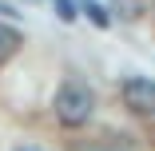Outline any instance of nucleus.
Returning <instances> with one entry per match:
<instances>
[{
	"label": "nucleus",
	"instance_id": "nucleus-1",
	"mask_svg": "<svg viewBox=\"0 0 155 151\" xmlns=\"http://www.w3.org/2000/svg\"><path fill=\"white\" fill-rule=\"evenodd\" d=\"M56 119L64 127H84L91 115H96V92H91L87 84H80V80H68L64 87L56 92Z\"/></svg>",
	"mask_w": 155,
	"mask_h": 151
},
{
	"label": "nucleus",
	"instance_id": "nucleus-6",
	"mask_svg": "<svg viewBox=\"0 0 155 151\" xmlns=\"http://www.w3.org/2000/svg\"><path fill=\"white\" fill-rule=\"evenodd\" d=\"M12 151H44V147H36V143H16Z\"/></svg>",
	"mask_w": 155,
	"mask_h": 151
},
{
	"label": "nucleus",
	"instance_id": "nucleus-4",
	"mask_svg": "<svg viewBox=\"0 0 155 151\" xmlns=\"http://www.w3.org/2000/svg\"><path fill=\"white\" fill-rule=\"evenodd\" d=\"M80 8H84V12H87L91 20H96L100 28H107V12H104V4H96V0H84V4H80Z\"/></svg>",
	"mask_w": 155,
	"mask_h": 151
},
{
	"label": "nucleus",
	"instance_id": "nucleus-5",
	"mask_svg": "<svg viewBox=\"0 0 155 151\" xmlns=\"http://www.w3.org/2000/svg\"><path fill=\"white\" fill-rule=\"evenodd\" d=\"M56 12L60 20H76V0H56Z\"/></svg>",
	"mask_w": 155,
	"mask_h": 151
},
{
	"label": "nucleus",
	"instance_id": "nucleus-2",
	"mask_svg": "<svg viewBox=\"0 0 155 151\" xmlns=\"http://www.w3.org/2000/svg\"><path fill=\"white\" fill-rule=\"evenodd\" d=\"M123 107L143 119H155V80H143V76L123 80Z\"/></svg>",
	"mask_w": 155,
	"mask_h": 151
},
{
	"label": "nucleus",
	"instance_id": "nucleus-3",
	"mask_svg": "<svg viewBox=\"0 0 155 151\" xmlns=\"http://www.w3.org/2000/svg\"><path fill=\"white\" fill-rule=\"evenodd\" d=\"M20 44H24V36L16 32V28H8V24H0V64H8V60L20 52Z\"/></svg>",
	"mask_w": 155,
	"mask_h": 151
}]
</instances>
